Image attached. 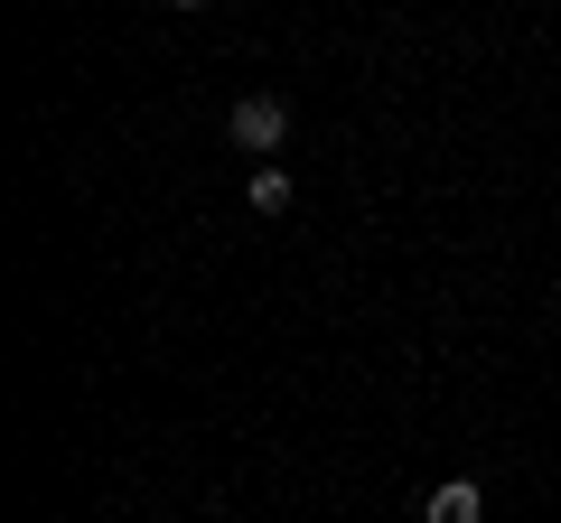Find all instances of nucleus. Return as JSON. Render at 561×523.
Returning <instances> with one entry per match:
<instances>
[{
  "label": "nucleus",
  "instance_id": "nucleus-4",
  "mask_svg": "<svg viewBox=\"0 0 561 523\" xmlns=\"http://www.w3.org/2000/svg\"><path fill=\"white\" fill-rule=\"evenodd\" d=\"M169 10H197V0H169Z\"/></svg>",
  "mask_w": 561,
  "mask_h": 523
},
{
  "label": "nucleus",
  "instance_id": "nucleus-2",
  "mask_svg": "<svg viewBox=\"0 0 561 523\" xmlns=\"http://www.w3.org/2000/svg\"><path fill=\"white\" fill-rule=\"evenodd\" d=\"M421 523H486V496L468 477H449V486H431L421 496Z\"/></svg>",
  "mask_w": 561,
  "mask_h": 523
},
{
  "label": "nucleus",
  "instance_id": "nucleus-3",
  "mask_svg": "<svg viewBox=\"0 0 561 523\" xmlns=\"http://www.w3.org/2000/svg\"><path fill=\"white\" fill-rule=\"evenodd\" d=\"M253 206L280 216V206H290V168H253Z\"/></svg>",
  "mask_w": 561,
  "mask_h": 523
},
{
  "label": "nucleus",
  "instance_id": "nucleus-1",
  "mask_svg": "<svg viewBox=\"0 0 561 523\" xmlns=\"http://www.w3.org/2000/svg\"><path fill=\"white\" fill-rule=\"evenodd\" d=\"M225 131H234V150H280V141H290V103H280V94H243Z\"/></svg>",
  "mask_w": 561,
  "mask_h": 523
}]
</instances>
